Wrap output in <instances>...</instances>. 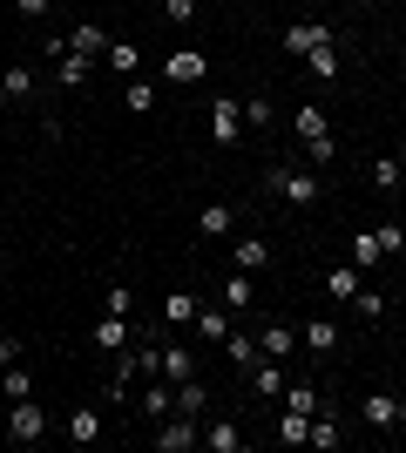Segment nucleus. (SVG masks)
<instances>
[{
    "instance_id": "nucleus-1",
    "label": "nucleus",
    "mask_w": 406,
    "mask_h": 453,
    "mask_svg": "<svg viewBox=\"0 0 406 453\" xmlns=\"http://www.w3.org/2000/svg\"><path fill=\"white\" fill-rule=\"evenodd\" d=\"M0 419H7V440H14V447H34V440L48 434V413H41V399H34V393L14 399V406H7Z\"/></svg>"
},
{
    "instance_id": "nucleus-2",
    "label": "nucleus",
    "mask_w": 406,
    "mask_h": 453,
    "mask_svg": "<svg viewBox=\"0 0 406 453\" xmlns=\"http://www.w3.org/2000/svg\"><path fill=\"white\" fill-rule=\"evenodd\" d=\"M156 453H190V447H203V419H190V413H170V419H156Z\"/></svg>"
},
{
    "instance_id": "nucleus-3",
    "label": "nucleus",
    "mask_w": 406,
    "mask_h": 453,
    "mask_svg": "<svg viewBox=\"0 0 406 453\" xmlns=\"http://www.w3.org/2000/svg\"><path fill=\"white\" fill-rule=\"evenodd\" d=\"M264 183L278 189V196H285L291 210H305V203H318V176H311V170H285V163H278V170H271Z\"/></svg>"
},
{
    "instance_id": "nucleus-4",
    "label": "nucleus",
    "mask_w": 406,
    "mask_h": 453,
    "mask_svg": "<svg viewBox=\"0 0 406 453\" xmlns=\"http://www.w3.org/2000/svg\"><path fill=\"white\" fill-rule=\"evenodd\" d=\"M237 135H244V102H231V95H224V102H211V142H224V150H231Z\"/></svg>"
},
{
    "instance_id": "nucleus-5",
    "label": "nucleus",
    "mask_w": 406,
    "mask_h": 453,
    "mask_svg": "<svg viewBox=\"0 0 406 453\" xmlns=\"http://www.w3.org/2000/svg\"><path fill=\"white\" fill-rule=\"evenodd\" d=\"M326 41H332L326 20H291V27H285V48H291V55H311V48H326Z\"/></svg>"
},
{
    "instance_id": "nucleus-6",
    "label": "nucleus",
    "mask_w": 406,
    "mask_h": 453,
    "mask_svg": "<svg viewBox=\"0 0 406 453\" xmlns=\"http://www.w3.org/2000/svg\"><path fill=\"white\" fill-rule=\"evenodd\" d=\"M27 95H34V68H27V61H14V68L0 75V109H7V102H27Z\"/></svg>"
},
{
    "instance_id": "nucleus-7",
    "label": "nucleus",
    "mask_w": 406,
    "mask_h": 453,
    "mask_svg": "<svg viewBox=\"0 0 406 453\" xmlns=\"http://www.w3.org/2000/svg\"><path fill=\"white\" fill-rule=\"evenodd\" d=\"M163 75H170L176 88H190V81H203V55H196V48H183V55L163 61Z\"/></svg>"
},
{
    "instance_id": "nucleus-8",
    "label": "nucleus",
    "mask_w": 406,
    "mask_h": 453,
    "mask_svg": "<svg viewBox=\"0 0 406 453\" xmlns=\"http://www.w3.org/2000/svg\"><path fill=\"white\" fill-rule=\"evenodd\" d=\"M231 265L237 271H264L271 265V244H264V237H237V244H231Z\"/></svg>"
},
{
    "instance_id": "nucleus-9",
    "label": "nucleus",
    "mask_w": 406,
    "mask_h": 453,
    "mask_svg": "<svg viewBox=\"0 0 406 453\" xmlns=\"http://www.w3.org/2000/svg\"><path fill=\"white\" fill-rule=\"evenodd\" d=\"M291 345H298V332H291V325H257V352H264V359H285Z\"/></svg>"
},
{
    "instance_id": "nucleus-10",
    "label": "nucleus",
    "mask_w": 406,
    "mask_h": 453,
    "mask_svg": "<svg viewBox=\"0 0 406 453\" xmlns=\"http://www.w3.org/2000/svg\"><path fill=\"white\" fill-rule=\"evenodd\" d=\"M366 426H379V434L400 426V399H393V393H366Z\"/></svg>"
},
{
    "instance_id": "nucleus-11",
    "label": "nucleus",
    "mask_w": 406,
    "mask_h": 453,
    "mask_svg": "<svg viewBox=\"0 0 406 453\" xmlns=\"http://www.w3.org/2000/svg\"><path fill=\"white\" fill-rule=\"evenodd\" d=\"M251 393H257V399H278V393H285V372H278V359H257V365H251Z\"/></svg>"
},
{
    "instance_id": "nucleus-12",
    "label": "nucleus",
    "mask_w": 406,
    "mask_h": 453,
    "mask_svg": "<svg viewBox=\"0 0 406 453\" xmlns=\"http://www.w3.org/2000/svg\"><path fill=\"white\" fill-rule=\"evenodd\" d=\"M257 298V284H251V271H231L224 278V311H244V304Z\"/></svg>"
},
{
    "instance_id": "nucleus-13",
    "label": "nucleus",
    "mask_w": 406,
    "mask_h": 453,
    "mask_svg": "<svg viewBox=\"0 0 406 453\" xmlns=\"http://www.w3.org/2000/svg\"><path fill=\"white\" fill-rule=\"evenodd\" d=\"M96 434H102L96 406H75V413H68V440H75V447H96Z\"/></svg>"
},
{
    "instance_id": "nucleus-14",
    "label": "nucleus",
    "mask_w": 406,
    "mask_h": 453,
    "mask_svg": "<svg viewBox=\"0 0 406 453\" xmlns=\"http://www.w3.org/2000/svg\"><path fill=\"white\" fill-rule=\"evenodd\" d=\"M102 61H109V68H116V75L129 81L135 68H142V48H135V41H109V55H102Z\"/></svg>"
},
{
    "instance_id": "nucleus-15",
    "label": "nucleus",
    "mask_w": 406,
    "mask_h": 453,
    "mask_svg": "<svg viewBox=\"0 0 406 453\" xmlns=\"http://www.w3.org/2000/svg\"><path fill=\"white\" fill-rule=\"evenodd\" d=\"M224 359H231L237 372H251V365H257V339H251V332H231V339H224Z\"/></svg>"
},
{
    "instance_id": "nucleus-16",
    "label": "nucleus",
    "mask_w": 406,
    "mask_h": 453,
    "mask_svg": "<svg viewBox=\"0 0 406 453\" xmlns=\"http://www.w3.org/2000/svg\"><path fill=\"white\" fill-rule=\"evenodd\" d=\"M122 345H129V319H116V311H109V319L96 325V352H122Z\"/></svg>"
},
{
    "instance_id": "nucleus-17",
    "label": "nucleus",
    "mask_w": 406,
    "mask_h": 453,
    "mask_svg": "<svg viewBox=\"0 0 406 453\" xmlns=\"http://www.w3.org/2000/svg\"><path fill=\"white\" fill-rule=\"evenodd\" d=\"M163 379L170 386H183V379H196V359L183 352V345H163Z\"/></svg>"
},
{
    "instance_id": "nucleus-18",
    "label": "nucleus",
    "mask_w": 406,
    "mask_h": 453,
    "mask_svg": "<svg viewBox=\"0 0 406 453\" xmlns=\"http://www.w3.org/2000/svg\"><path fill=\"white\" fill-rule=\"evenodd\" d=\"M203 447H211V453H244V426H231V419H217L211 434H203Z\"/></svg>"
},
{
    "instance_id": "nucleus-19",
    "label": "nucleus",
    "mask_w": 406,
    "mask_h": 453,
    "mask_svg": "<svg viewBox=\"0 0 406 453\" xmlns=\"http://www.w3.org/2000/svg\"><path fill=\"white\" fill-rule=\"evenodd\" d=\"M379 257H387V244H379V230H359V237H352V265H359V271H372Z\"/></svg>"
},
{
    "instance_id": "nucleus-20",
    "label": "nucleus",
    "mask_w": 406,
    "mask_h": 453,
    "mask_svg": "<svg viewBox=\"0 0 406 453\" xmlns=\"http://www.w3.org/2000/svg\"><path fill=\"white\" fill-rule=\"evenodd\" d=\"M68 48H75V55H109V35H102L96 20H81L75 35H68Z\"/></svg>"
},
{
    "instance_id": "nucleus-21",
    "label": "nucleus",
    "mask_w": 406,
    "mask_h": 453,
    "mask_svg": "<svg viewBox=\"0 0 406 453\" xmlns=\"http://www.w3.org/2000/svg\"><path fill=\"white\" fill-rule=\"evenodd\" d=\"M196 224H203V237H231L237 210H231V203H203V217H196Z\"/></svg>"
},
{
    "instance_id": "nucleus-22",
    "label": "nucleus",
    "mask_w": 406,
    "mask_h": 453,
    "mask_svg": "<svg viewBox=\"0 0 406 453\" xmlns=\"http://www.w3.org/2000/svg\"><path fill=\"white\" fill-rule=\"evenodd\" d=\"M406 183V170H400V156H379V163H372V189H379V196H393V189Z\"/></svg>"
},
{
    "instance_id": "nucleus-23",
    "label": "nucleus",
    "mask_w": 406,
    "mask_h": 453,
    "mask_svg": "<svg viewBox=\"0 0 406 453\" xmlns=\"http://www.w3.org/2000/svg\"><path fill=\"white\" fill-rule=\"evenodd\" d=\"M326 291H332L339 304H352V298H359V265H346V271H326Z\"/></svg>"
},
{
    "instance_id": "nucleus-24",
    "label": "nucleus",
    "mask_w": 406,
    "mask_h": 453,
    "mask_svg": "<svg viewBox=\"0 0 406 453\" xmlns=\"http://www.w3.org/2000/svg\"><path fill=\"white\" fill-rule=\"evenodd\" d=\"M0 393H7V406L27 399V393H34V372H27V365H7V372H0Z\"/></svg>"
},
{
    "instance_id": "nucleus-25",
    "label": "nucleus",
    "mask_w": 406,
    "mask_h": 453,
    "mask_svg": "<svg viewBox=\"0 0 406 453\" xmlns=\"http://www.w3.org/2000/svg\"><path fill=\"white\" fill-rule=\"evenodd\" d=\"M203 406H211V393H203V386H196V379H183V386H176V413H190V419H203Z\"/></svg>"
},
{
    "instance_id": "nucleus-26",
    "label": "nucleus",
    "mask_w": 406,
    "mask_h": 453,
    "mask_svg": "<svg viewBox=\"0 0 406 453\" xmlns=\"http://www.w3.org/2000/svg\"><path fill=\"white\" fill-rule=\"evenodd\" d=\"M278 406H285V413H326L311 386H285V393H278Z\"/></svg>"
},
{
    "instance_id": "nucleus-27",
    "label": "nucleus",
    "mask_w": 406,
    "mask_h": 453,
    "mask_svg": "<svg viewBox=\"0 0 406 453\" xmlns=\"http://www.w3.org/2000/svg\"><path fill=\"white\" fill-rule=\"evenodd\" d=\"M291 129L305 135V142H318V135H332V122H326V109H298V115H291Z\"/></svg>"
},
{
    "instance_id": "nucleus-28",
    "label": "nucleus",
    "mask_w": 406,
    "mask_h": 453,
    "mask_svg": "<svg viewBox=\"0 0 406 453\" xmlns=\"http://www.w3.org/2000/svg\"><path fill=\"white\" fill-rule=\"evenodd\" d=\"M305 345H311V352H339V325H332V319H311L305 325Z\"/></svg>"
},
{
    "instance_id": "nucleus-29",
    "label": "nucleus",
    "mask_w": 406,
    "mask_h": 453,
    "mask_svg": "<svg viewBox=\"0 0 406 453\" xmlns=\"http://www.w3.org/2000/svg\"><path fill=\"white\" fill-rule=\"evenodd\" d=\"M339 440H346V434H339V419H332V413H311V434H305V447H339Z\"/></svg>"
},
{
    "instance_id": "nucleus-30",
    "label": "nucleus",
    "mask_w": 406,
    "mask_h": 453,
    "mask_svg": "<svg viewBox=\"0 0 406 453\" xmlns=\"http://www.w3.org/2000/svg\"><path fill=\"white\" fill-rule=\"evenodd\" d=\"M142 413H149V426H156V419H170V413H176V386H149Z\"/></svg>"
},
{
    "instance_id": "nucleus-31",
    "label": "nucleus",
    "mask_w": 406,
    "mask_h": 453,
    "mask_svg": "<svg viewBox=\"0 0 406 453\" xmlns=\"http://www.w3.org/2000/svg\"><path fill=\"white\" fill-rule=\"evenodd\" d=\"M163 319L170 325H196V298L190 291H170V298H163Z\"/></svg>"
},
{
    "instance_id": "nucleus-32",
    "label": "nucleus",
    "mask_w": 406,
    "mask_h": 453,
    "mask_svg": "<svg viewBox=\"0 0 406 453\" xmlns=\"http://www.w3.org/2000/svg\"><path fill=\"white\" fill-rule=\"evenodd\" d=\"M196 332H203L211 345H224V339H231V319H224V311H203V304H196Z\"/></svg>"
},
{
    "instance_id": "nucleus-33",
    "label": "nucleus",
    "mask_w": 406,
    "mask_h": 453,
    "mask_svg": "<svg viewBox=\"0 0 406 453\" xmlns=\"http://www.w3.org/2000/svg\"><path fill=\"white\" fill-rule=\"evenodd\" d=\"M61 81H68V88H81V81H88V55H75V48H61V68H55Z\"/></svg>"
},
{
    "instance_id": "nucleus-34",
    "label": "nucleus",
    "mask_w": 406,
    "mask_h": 453,
    "mask_svg": "<svg viewBox=\"0 0 406 453\" xmlns=\"http://www.w3.org/2000/svg\"><path fill=\"white\" fill-rule=\"evenodd\" d=\"M305 434H311V413H285L278 419V440H285V447H305Z\"/></svg>"
},
{
    "instance_id": "nucleus-35",
    "label": "nucleus",
    "mask_w": 406,
    "mask_h": 453,
    "mask_svg": "<svg viewBox=\"0 0 406 453\" xmlns=\"http://www.w3.org/2000/svg\"><path fill=\"white\" fill-rule=\"evenodd\" d=\"M311 75H318V81H339V55H332V41H326V48H311Z\"/></svg>"
},
{
    "instance_id": "nucleus-36",
    "label": "nucleus",
    "mask_w": 406,
    "mask_h": 453,
    "mask_svg": "<svg viewBox=\"0 0 406 453\" xmlns=\"http://www.w3.org/2000/svg\"><path fill=\"white\" fill-rule=\"evenodd\" d=\"M122 102H129L135 115H149V109H156V95H149V81H142V75H129V88H122Z\"/></svg>"
},
{
    "instance_id": "nucleus-37",
    "label": "nucleus",
    "mask_w": 406,
    "mask_h": 453,
    "mask_svg": "<svg viewBox=\"0 0 406 453\" xmlns=\"http://www.w3.org/2000/svg\"><path fill=\"white\" fill-rule=\"evenodd\" d=\"M352 304H359V319H387V298H379V291H366V284H359V298H352Z\"/></svg>"
},
{
    "instance_id": "nucleus-38",
    "label": "nucleus",
    "mask_w": 406,
    "mask_h": 453,
    "mask_svg": "<svg viewBox=\"0 0 406 453\" xmlns=\"http://www.w3.org/2000/svg\"><path fill=\"white\" fill-rule=\"evenodd\" d=\"M244 129H271V102L257 95V102H244Z\"/></svg>"
},
{
    "instance_id": "nucleus-39",
    "label": "nucleus",
    "mask_w": 406,
    "mask_h": 453,
    "mask_svg": "<svg viewBox=\"0 0 406 453\" xmlns=\"http://www.w3.org/2000/svg\"><path fill=\"white\" fill-rule=\"evenodd\" d=\"M109 311H116V319H129V284H122V278L109 284Z\"/></svg>"
},
{
    "instance_id": "nucleus-40",
    "label": "nucleus",
    "mask_w": 406,
    "mask_h": 453,
    "mask_svg": "<svg viewBox=\"0 0 406 453\" xmlns=\"http://www.w3.org/2000/svg\"><path fill=\"white\" fill-rule=\"evenodd\" d=\"M7 365H20V339L14 332H0V372H7Z\"/></svg>"
},
{
    "instance_id": "nucleus-41",
    "label": "nucleus",
    "mask_w": 406,
    "mask_h": 453,
    "mask_svg": "<svg viewBox=\"0 0 406 453\" xmlns=\"http://www.w3.org/2000/svg\"><path fill=\"white\" fill-rule=\"evenodd\" d=\"M379 244H387V257H393V250H406V230L400 224H379Z\"/></svg>"
},
{
    "instance_id": "nucleus-42",
    "label": "nucleus",
    "mask_w": 406,
    "mask_h": 453,
    "mask_svg": "<svg viewBox=\"0 0 406 453\" xmlns=\"http://www.w3.org/2000/svg\"><path fill=\"white\" fill-rule=\"evenodd\" d=\"M163 14L170 20H196V0H163Z\"/></svg>"
},
{
    "instance_id": "nucleus-43",
    "label": "nucleus",
    "mask_w": 406,
    "mask_h": 453,
    "mask_svg": "<svg viewBox=\"0 0 406 453\" xmlns=\"http://www.w3.org/2000/svg\"><path fill=\"white\" fill-rule=\"evenodd\" d=\"M14 7H20L27 20H41V14H48V0H14Z\"/></svg>"
},
{
    "instance_id": "nucleus-44",
    "label": "nucleus",
    "mask_w": 406,
    "mask_h": 453,
    "mask_svg": "<svg viewBox=\"0 0 406 453\" xmlns=\"http://www.w3.org/2000/svg\"><path fill=\"white\" fill-rule=\"evenodd\" d=\"M400 426H406V399H400Z\"/></svg>"
},
{
    "instance_id": "nucleus-45",
    "label": "nucleus",
    "mask_w": 406,
    "mask_h": 453,
    "mask_svg": "<svg viewBox=\"0 0 406 453\" xmlns=\"http://www.w3.org/2000/svg\"><path fill=\"white\" fill-rule=\"evenodd\" d=\"M400 163H406V135H400Z\"/></svg>"
},
{
    "instance_id": "nucleus-46",
    "label": "nucleus",
    "mask_w": 406,
    "mask_h": 453,
    "mask_svg": "<svg viewBox=\"0 0 406 453\" xmlns=\"http://www.w3.org/2000/svg\"><path fill=\"white\" fill-rule=\"evenodd\" d=\"M366 7H379V0H366Z\"/></svg>"
}]
</instances>
